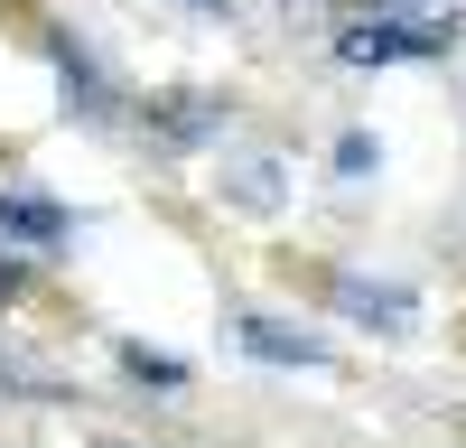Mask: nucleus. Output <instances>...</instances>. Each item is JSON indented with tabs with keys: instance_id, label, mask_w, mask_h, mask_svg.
<instances>
[{
	"instance_id": "1",
	"label": "nucleus",
	"mask_w": 466,
	"mask_h": 448,
	"mask_svg": "<svg viewBox=\"0 0 466 448\" xmlns=\"http://www.w3.org/2000/svg\"><path fill=\"white\" fill-rule=\"evenodd\" d=\"M457 37V0H364V19H345L336 47L355 66H382V56H439Z\"/></svg>"
},
{
	"instance_id": "2",
	"label": "nucleus",
	"mask_w": 466,
	"mask_h": 448,
	"mask_svg": "<svg viewBox=\"0 0 466 448\" xmlns=\"http://www.w3.org/2000/svg\"><path fill=\"white\" fill-rule=\"evenodd\" d=\"M243 346H252V355H270V364H327V355H318V336L270 327V318H243Z\"/></svg>"
},
{
	"instance_id": "3",
	"label": "nucleus",
	"mask_w": 466,
	"mask_h": 448,
	"mask_svg": "<svg viewBox=\"0 0 466 448\" xmlns=\"http://www.w3.org/2000/svg\"><path fill=\"white\" fill-rule=\"evenodd\" d=\"M345 299H355V318H364V327H373V318H382V327H401V318H410V309H401V290H364V280H345Z\"/></svg>"
}]
</instances>
